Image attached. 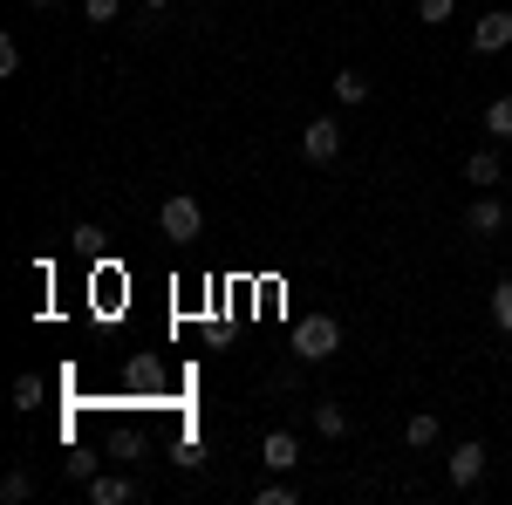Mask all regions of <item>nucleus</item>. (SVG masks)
<instances>
[{"label": "nucleus", "instance_id": "nucleus-1", "mask_svg": "<svg viewBox=\"0 0 512 505\" xmlns=\"http://www.w3.org/2000/svg\"><path fill=\"white\" fill-rule=\"evenodd\" d=\"M335 349H342V321L335 314H301L294 321V355L301 362H328Z\"/></svg>", "mask_w": 512, "mask_h": 505}, {"label": "nucleus", "instance_id": "nucleus-2", "mask_svg": "<svg viewBox=\"0 0 512 505\" xmlns=\"http://www.w3.org/2000/svg\"><path fill=\"white\" fill-rule=\"evenodd\" d=\"M158 226H164V239H198L205 233V212H198V198H164V212H158Z\"/></svg>", "mask_w": 512, "mask_h": 505}, {"label": "nucleus", "instance_id": "nucleus-3", "mask_svg": "<svg viewBox=\"0 0 512 505\" xmlns=\"http://www.w3.org/2000/svg\"><path fill=\"white\" fill-rule=\"evenodd\" d=\"M512 48V7H492L472 28V55H506Z\"/></svg>", "mask_w": 512, "mask_h": 505}, {"label": "nucleus", "instance_id": "nucleus-4", "mask_svg": "<svg viewBox=\"0 0 512 505\" xmlns=\"http://www.w3.org/2000/svg\"><path fill=\"white\" fill-rule=\"evenodd\" d=\"M444 471H451L458 492H472L478 478H485V444H451V451H444Z\"/></svg>", "mask_w": 512, "mask_h": 505}, {"label": "nucleus", "instance_id": "nucleus-5", "mask_svg": "<svg viewBox=\"0 0 512 505\" xmlns=\"http://www.w3.org/2000/svg\"><path fill=\"white\" fill-rule=\"evenodd\" d=\"M335 151H342V123L335 117H315L308 130H301V157H308V164H328Z\"/></svg>", "mask_w": 512, "mask_h": 505}, {"label": "nucleus", "instance_id": "nucleus-6", "mask_svg": "<svg viewBox=\"0 0 512 505\" xmlns=\"http://www.w3.org/2000/svg\"><path fill=\"white\" fill-rule=\"evenodd\" d=\"M260 465L267 471H294L301 465V437H294V430H267V437H260Z\"/></svg>", "mask_w": 512, "mask_h": 505}, {"label": "nucleus", "instance_id": "nucleus-7", "mask_svg": "<svg viewBox=\"0 0 512 505\" xmlns=\"http://www.w3.org/2000/svg\"><path fill=\"white\" fill-rule=\"evenodd\" d=\"M89 499H96V505H130V499H137V478H123V471H96V478H89Z\"/></svg>", "mask_w": 512, "mask_h": 505}, {"label": "nucleus", "instance_id": "nucleus-8", "mask_svg": "<svg viewBox=\"0 0 512 505\" xmlns=\"http://www.w3.org/2000/svg\"><path fill=\"white\" fill-rule=\"evenodd\" d=\"M465 226H472L478 239H492L499 226H506V205H499L492 192H478V198H472V212H465Z\"/></svg>", "mask_w": 512, "mask_h": 505}, {"label": "nucleus", "instance_id": "nucleus-9", "mask_svg": "<svg viewBox=\"0 0 512 505\" xmlns=\"http://www.w3.org/2000/svg\"><path fill=\"white\" fill-rule=\"evenodd\" d=\"M499 178H506L499 151H472V157H465V185H478V192H485V185H499Z\"/></svg>", "mask_w": 512, "mask_h": 505}, {"label": "nucleus", "instance_id": "nucleus-10", "mask_svg": "<svg viewBox=\"0 0 512 505\" xmlns=\"http://www.w3.org/2000/svg\"><path fill=\"white\" fill-rule=\"evenodd\" d=\"M41 403H48V383H41L35 369H28V376H14V410H41Z\"/></svg>", "mask_w": 512, "mask_h": 505}, {"label": "nucleus", "instance_id": "nucleus-11", "mask_svg": "<svg viewBox=\"0 0 512 505\" xmlns=\"http://www.w3.org/2000/svg\"><path fill=\"white\" fill-rule=\"evenodd\" d=\"M315 430L321 437H349V410L342 403H315Z\"/></svg>", "mask_w": 512, "mask_h": 505}, {"label": "nucleus", "instance_id": "nucleus-12", "mask_svg": "<svg viewBox=\"0 0 512 505\" xmlns=\"http://www.w3.org/2000/svg\"><path fill=\"white\" fill-rule=\"evenodd\" d=\"M485 130H492L499 144L512 137V96H492V103H485Z\"/></svg>", "mask_w": 512, "mask_h": 505}, {"label": "nucleus", "instance_id": "nucleus-13", "mask_svg": "<svg viewBox=\"0 0 512 505\" xmlns=\"http://www.w3.org/2000/svg\"><path fill=\"white\" fill-rule=\"evenodd\" d=\"M403 437H410L417 451H431V444H437V417H431V410H417V417L403 424Z\"/></svg>", "mask_w": 512, "mask_h": 505}, {"label": "nucleus", "instance_id": "nucleus-14", "mask_svg": "<svg viewBox=\"0 0 512 505\" xmlns=\"http://www.w3.org/2000/svg\"><path fill=\"white\" fill-rule=\"evenodd\" d=\"M335 96H342V103H369V76H362V69H342V76H335Z\"/></svg>", "mask_w": 512, "mask_h": 505}, {"label": "nucleus", "instance_id": "nucleus-15", "mask_svg": "<svg viewBox=\"0 0 512 505\" xmlns=\"http://www.w3.org/2000/svg\"><path fill=\"white\" fill-rule=\"evenodd\" d=\"M0 499H7V505H28V499H35V478H28V471H7V478H0Z\"/></svg>", "mask_w": 512, "mask_h": 505}, {"label": "nucleus", "instance_id": "nucleus-16", "mask_svg": "<svg viewBox=\"0 0 512 505\" xmlns=\"http://www.w3.org/2000/svg\"><path fill=\"white\" fill-rule=\"evenodd\" d=\"M492 328H499V335H512V280H499V287H492Z\"/></svg>", "mask_w": 512, "mask_h": 505}, {"label": "nucleus", "instance_id": "nucleus-17", "mask_svg": "<svg viewBox=\"0 0 512 505\" xmlns=\"http://www.w3.org/2000/svg\"><path fill=\"white\" fill-rule=\"evenodd\" d=\"M451 14H458V0H417V21H424V28H444Z\"/></svg>", "mask_w": 512, "mask_h": 505}, {"label": "nucleus", "instance_id": "nucleus-18", "mask_svg": "<svg viewBox=\"0 0 512 505\" xmlns=\"http://www.w3.org/2000/svg\"><path fill=\"white\" fill-rule=\"evenodd\" d=\"M117 7H123V0H82V21L103 28V21H117Z\"/></svg>", "mask_w": 512, "mask_h": 505}, {"label": "nucleus", "instance_id": "nucleus-19", "mask_svg": "<svg viewBox=\"0 0 512 505\" xmlns=\"http://www.w3.org/2000/svg\"><path fill=\"white\" fill-rule=\"evenodd\" d=\"M0 76H21V41L0 35Z\"/></svg>", "mask_w": 512, "mask_h": 505}, {"label": "nucleus", "instance_id": "nucleus-20", "mask_svg": "<svg viewBox=\"0 0 512 505\" xmlns=\"http://www.w3.org/2000/svg\"><path fill=\"white\" fill-rule=\"evenodd\" d=\"M294 499H301L294 485H260V505H294Z\"/></svg>", "mask_w": 512, "mask_h": 505}, {"label": "nucleus", "instance_id": "nucleus-21", "mask_svg": "<svg viewBox=\"0 0 512 505\" xmlns=\"http://www.w3.org/2000/svg\"><path fill=\"white\" fill-rule=\"evenodd\" d=\"M69 246H76V253H96V246H103V233H96V226H76V233H69Z\"/></svg>", "mask_w": 512, "mask_h": 505}, {"label": "nucleus", "instance_id": "nucleus-22", "mask_svg": "<svg viewBox=\"0 0 512 505\" xmlns=\"http://www.w3.org/2000/svg\"><path fill=\"white\" fill-rule=\"evenodd\" d=\"M69 478H82V485H89V478H96V458H89V451H76V458H69Z\"/></svg>", "mask_w": 512, "mask_h": 505}, {"label": "nucleus", "instance_id": "nucleus-23", "mask_svg": "<svg viewBox=\"0 0 512 505\" xmlns=\"http://www.w3.org/2000/svg\"><path fill=\"white\" fill-rule=\"evenodd\" d=\"M164 7H171V0H144V14H164Z\"/></svg>", "mask_w": 512, "mask_h": 505}, {"label": "nucleus", "instance_id": "nucleus-24", "mask_svg": "<svg viewBox=\"0 0 512 505\" xmlns=\"http://www.w3.org/2000/svg\"><path fill=\"white\" fill-rule=\"evenodd\" d=\"M28 7H55V0H28Z\"/></svg>", "mask_w": 512, "mask_h": 505}]
</instances>
